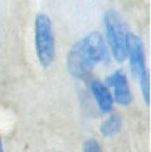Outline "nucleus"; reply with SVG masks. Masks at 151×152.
<instances>
[{"instance_id":"nucleus-1","label":"nucleus","mask_w":151,"mask_h":152,"mask_svg":"<svg viewBox=\"0 0 151 152\" xmlns=\"http://www.w3.org/2000/svg\"><path fill=\"white\" fill-rule=\"evenodd\" d=\"M110 50L103 35L91 31L69 49L67 69L77 79H87L98 63H110Z\"/></svg>"},{"instance_id":"nucleus-2","label":"nucleus","mask_w":151,"mask_h":152,"mask_svg":"<svg viewBox=\"0 0 151 152\" xmlns=\"http://www.w3.org/2000/svg\"><path fill=\"white\" fill-rule=\"evenodd\" d=\"M126 52L130 59V68L133 77L139 80L145 103L150 104V75L145 64L144 43L137 34L127 31L126 35Z\"/></svg>"},{"instance_id":"nucleus-3","label":"nucleus","mask_w":151,"mask_h":152,"mask_svg":"<svg viewBox=\"0 0 151 152\" xmlns=\"http://www.w3.org/2000/svg\"><path fill=\"white\" fill-rule=\"evenodd\" d=\"M34 42L38 62L43 67H49L56 58V38L52 20L44 13H39L35 17Z\"/></svg>"},{"instance_id":"nucleus-4","label":"nucleus","mask_w":151,"mask_h":152,"mask_svg":"<svg viewBox=\"0 0 151 152\" xmlns=\"http://www.w3.org/2000/svg\"><path fill=\"white\" fill-rule=\"evenodd\" d=\"M105 30H106V43L110 48V54L117 62H123L127 58L126 52V35L127 31L121 18L113 10L106 12L105 17Z\"/></svg>"},{"instance_id":"nucleus-5","label":"nucleus","mask_w":151,"mask_h":152,"mask_svg":"<svg viewBox=\"0 0 151 152\" xmlns=\"http://www.w3.org/2000/svg\"><path fill=\"white\" fill-rule=\"evenodd\" d=\"M106 86L113 88V99L118 104L128 106L132 101L130 86L123 70H116L106 79Z\"/></svg>"},{"instance_id":"nucleus-6","label":"nucleus","mask_w":151,"mask_h":152,"mask_svg":"<svg viewBox=\"0 0 151 152\" xmlns=\"http://www.w3.org/2000/svg\"><path fill=\"white\" fill-rule=\"evenodd\" d=\"M89 88L100 110L102 112H110L113 106V97L111 94L108 87L105 83L100 82V80H92Z\"/></svg>"},{"instance_id":"nucleus-7","label":"nucleus","mask_w":151,"mask_h":152,"mask_svg":"<svg viewBox=\"0 0 151 152\" xmlns=\"http://www.w3.org/2000/svg\"><path fill=\"white\" fill-rule=\"evenodd\" d=\"M121 124H122V119H121L120 115L112 113V115L101 124L100 129L103 136H112L121 129Z\"/></svg>"},{"instance_id":"nucleus-8","label":"nucleus","mask_w":151,"mask_h":152,"mask_svg":"<svg viewBox=\"0 0 151 152\" xmlns=\"http://www.w3.org/2000/svg\"><path fill=\"white\" fill-rule=\"evenodd\" d=\"M83 152H102V148L96 140H87L83 146Z\"/></svg>"},{"instance_id":"nucleus-9","label":"nucleus","mask_w":151,"mask_h":152,"mask_svg":"<svg viewBox=\"0 0 151 152\" xmlns=\"http://www.w3.org/2000/svg\"><path fill=\"white\" fill-rule=\"evenodd\" d=\"M0 152H4V150H3V143H1V138H0Z\"/></svg>"}]
</instances>
